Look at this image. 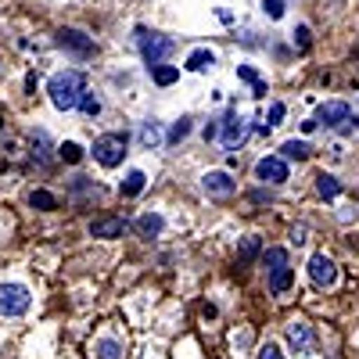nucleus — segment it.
I'll list each match as a JSON object with an SVG mask.
<instances>
[{
	"mask_svg": "<svg viewBox=\"0 0 359 359\" xmlns=\"http://www.w3.org/2000/svg\"><path fill=\"white\" fill-rule=\"evenodd\" d=\"M208 65H212V50H194V54L187 57V69H191V72H205Z\"/></svg>",
	"mask_w": 359,
	"mask_h": 359,
	"instance_id": "23",
	"label": "nucleus"
},
{
	"mask_svg": "<svg viewBox=\"0 0 359 359\" xmlns=\"http://www.w3.org/2000/svg\"><path fill=\"white\" fill-rule=\"evenodd\" d=\"M187 133H191V118H180V123L169 130V140H172V144H180V140H184Z\"/></svg>",
	"mask_w": 359,
	"mask_h": 359,
	"instance_id": "28",
	"label": "nucleus"
},
{
	"mask_svg": "<svg viewBox=\"0 0 359 359\" xmlns=\"http://www.w3.org/2000/svg\"><path fill=\"white\" fill-rule=\"evenodd\" d=\"M284 158H294V162H306L309 158V144L306 140H284Z\"/></svg>",
	"mask_w": 359,
	"mask_h": 359,
	"instance_id": "18",
	"label": "nucleus"
},
{
	"mask_svg": "<svg viewBox=\"0 0 359 359\" xmlns=\"http://www.w3.org/2000/svg\"><path fill=\"white\" fill-rule=\"evenodd\" d=\"M294 43H298V50H309V43H313L309 40V25H298L294 29Z\"/></svg>",
	"mask_w": 359,
	"mask_h": 359,
	"instance_id": "29",
	"label": "nucleus"
},
{
	"mask_svg": "<svg viewBox=\"0 0 359 359\" xmlns=\"http://www.w3.org/2000/svg\"><path fill=\"white\" fill-rule=\"evenodd\" d=\"M94 359H123V345H118L115 338H97Z\"/></svg>",
	"mask_w": 359,
	"mask_h": 359,
	"instance_id": "16",
	"label": "nucleus"
},
{
	"mask_svg": "<svg viewBox=\"0 0 359 359\" xmlns=\"http://www.w3.org/2000/svg\"><path fill=\"white\" fill-rule=\"evenodd\" d=\"M287 345L294 348V352H302V355H309L313 352V345H316V334H313V327L309 323H302V320H294V323H287Z\"/></svg>",
	"mask_w": 359,
	"mask_h": 359,
	"instance_id": "6",
	"label": "nucleus"
},
{
	"mask_svg": "<svg viewBox=\"0 0 359 359\" xmlns=\"http://www.w3.org/2000/svg\"><path fill=\"white\" fill-rule=\"evenodd\" d=\"M352 123H355V126H359V118H352Z\"/></svg>",
	"mask_w": 359,
	"mask_h": 359,
	"instance_id": "35",
	"label": "nucleus"
},
{
	"mask_svg": "<svg viewBox=\"0 0 359 359\" xmlns=\"http://www.w3.org/2000/svg\"><path fill=\"white\" fill-rule=\"evenodd\" d=\"M255 255H259V237H255V233H248L245 241H241V248H237V262H241V266H248Z\"/></svg>",
	"mask_w": 359,
	"mask_h": 359,
	"instance_id": "19",
	"label": "nucleus"
},
{
	"mask_svg": "<svg viewBox=\"0 0 359 359\" xmlns=\"http://www.w3.org/2000/svg\"><path fill=\"white\" fill-rule=\"evenodd\" d=\"M126 144H130L126 133H101V137L94 140V158H97L104 169L123 165V158H126Z\"/></svg>",
	"mask_w": 359,
	"mask_h": 359,
	"instance_id": "2",
	"label": "nucleus"
},
{
	"mask_svg": "<svg viewBox=\"0 0 359 359\" xmlns=\"http://www.w3.org/2000/svg\"><path fill=\"white\" fill-rule=\"evenodd\" d=\"M57 155H62V162L76 165V162H83V147H79L76 140H65L62 147H57Z\"/></svg>",
	"mask_w": 359,
	"mask_h": 359,
	"instance_id": "22",
	"label": "nucleus"
},
{
	"mask_svg": "<svg viewBox=\"0 0 359 359\" xmlns=\"http://www.w3.org/2000/svg\"><path fill=\"white\" fill-rule=\"evenodd\" d=\"M151 79H155L158 86H169V83L180 79V69H176V65H158V69L151 72Z\"/></svg>",
	"mask_w": 359,
	"mask_h": 359,
	"instance_id": "24",
	"label": "nucleus"
},
{
	"mask_svg": "<svg viewBox=\"0 0 359 359\" xmlns=\"http://www.w3.org/2000/svg\"><path fill=\"white\" fill-rule=\"evenodd\" d=\"M29 205L40 208V212H50V208H57V198L50 191H33V194H29Z\"/></svg>",
	"mask_w": 359,
	"mask_h": 359,
	"instance_id": "20",
	"label": "nucleus"
},
{
	"mask_svg": "<svg viewBox=\"0 0 359 359\" xmlns=\"http://www.w3.org/2000/svg\"><path fill=\"white\" fill-rule=\"evenodd\" d=\"M237 76H241L245 83H252V86H255V94H259V97L266 94V83L259 79V72H255V69H248V65H237Z\"/></svg>",
	"mask_w": 359,
	"mask_h": 359,
	"instance_id": "25",
	"label": "nucleus"
},
{
	"mask_svg": "<svg viewBox=\"0 0 359 359\" xmlns=\"http://www.w3.org/2000/svg\"><path fill=\"white\" fill-rule=\"evenodd\" d=\"M47 94H50V104L57 111H72V108H79V101L86 94V79H83V72L65 69V72L47 79Z\"/></svg>",
	"mask_w": 359,
	"mask_h": 359,
	"instance_id": "1",
	"label": "nucleus"
},
{
	"mask_svg": "<svg viewBox=\"0 0 359 359\" xmlns=\"http://www.w3.org/2000/svg\"><path fill=\"white\" fill-rule=\"evenodd\" d=\"M176 50V43L169 40V36H155V33H144L140 29V54H144V65L147 69H158V65H165V57Z\"/></svg>",
	"mask_w": 359,
	"mask_h": 359,
	"instance_id": "3",
	"label": "nucleus"
},
{
	"mask_svg": "<svg viewBox=\"0 0 359 359\" xmlns=\"http://www.w3.org/2000/svg\"><path fill=\"white\" fill-rule=\"evenodd\" d=\"M57 47L72 50L76 57H90V54H94V40H90L86 33H79V29H57Z\"/></svg>",
	"mask_w": 359,
	"mask_h": 359,
	"instance_id": "5",
	"label": "nucleus"
},
{
	"mask_svg": "<svg viewBox=\"0 0 359 359\" xmlns=\"http://www.w3.org/2000/svg\"><path fill=\"white\" fill-rule=\"evenodd\" d=\"M219 137H223V147H230V151H233V147H241L248 140V123H245V118H237V115H226Z\"/></svg>",
	"mask_w": 359,
	"mask_h": 359,
	"instance_id": "11",
	"label": "nucleus"
},
{
	"mask_svg": "<svg viewBox=\"0 0 359 359\" xmlns=\"http://www.w3.org/2000/svg\"><path fill=\"white\" fill-rule=\"evenodd\" d=\"M29 302H33V294H29L25 284H0V316H22L29 309Z\"/></svg>",
	"mask_w": 359,
	"mask_h": 359,
	"instance_id": "4",
	"label": "nucleus"
},
{
	"mask_svg": "<svg viewBox=\"0 0 359 359\" xmlns=\"http://www.w3.org/2000/svg\"><path fill=\"white\" fill-rule=\"evenodd\" d=\"M262 8L269 18H284V0H262Z\"/></svg>",
	"mask_w": 359,
	"mask_h": 359,
	"instance_id": "30",
	"label": "nucleus"
},
{
	"mask_svg": "<svg viewBox=\"0 0 359 359\" xmlns=\"http://www.w3.org/2000/svg\"><path fill=\"white\" fill-rule=\"evenodd\" d=\"M280 118H284V104H280V101H277V104H269V123H266V126H277Z\"/></svg>",
	"mask_w": 359,
	"mask_h": 359,
	"instance_id": "32",
	"label": "nucleus"
},
{
	"mask_svg": "<svg viewBox=\"0 0 359 359\" xmlns=\"http://www.w3.org/2000/svg\"><path fill=\"white\" fill-rule=\"evenodd\" d=\"M144 184H147V176L140 169H133V172H126L123 184H118V194H123V198H137L144 191Z\"/></svg>",
	"mask_w": 359,
	"mask_h": 359,
	"instance_id": "14",
	"label": "nucleus"
},
{
	"mask_svg": "<svg viewBox=\"0 0 359 359\" xmlns=\"http://www.w3.org/2000/svg\"><path fill=\"white\" fill-rule=\"evenodd\" d=\"M33 158L47 165V133H33Z\"/></svg>",
	"mask_w": 359,
	"mask_h": 359,
	"instance_id": "27",
	"label": "nucleus"
},
{
	"mask_svg": "<svg viewBox=\"0 0 359 359\" xmlns=\"http://www.w3.org/2000/svg\"><path fill=\"white\" fill-rule=\"evenodd\" d=\"M255 172H259V180H266V184H284L287 180V162L277 158V155H269V158H262L255 165Z\"/></svg>",
	"mask_w": 359,
	"mask_h": 359,
	"instance_id": "12",
	"label": "nucleus"
},
{
	"mask_svg": "<svg viewBox=\"0 0 359 359\" xmlns=\"http://www.w3.org/2000/svg\"><path fill=\"white\" fill-rule=\"evenodd\" d=\"M348 115H352V108H348L345 101H327V104H320V111H316V126L334 130V126L348 123Z\"/></svg>",
	"mask_w": 359,
	"mask_h": 359,
	"instance_id": "7",
	"label": "nucleus"
},
{
	"mask_svg": "<svg viewBox=\"0 0 359 359\" xmlns=\"http://www.w3.org/2000/svg\"><path fill=\"white\" fill-rule=\"evenodd\" d=\"M316 191H320V198H327V201H334L338 194H341V184L334 176H327V172H320L316 176Z\"/></svg>",
	"mask_w": 359,
	"mask_h": 359,
	"instance_id": "17",
	"label": "nucleus"
},
{
	"mask_svg": "<svg viewBox=\"0 0 359 359\" xmlns=\"http://www.w3.org/2000/svg\"><path fill=\"white\" fill-rule=\"evenodd\" d=\"M291 237H294V245H306V226H294Z\"/></svg>",
	"mask_w": 359,
	"mask_h": 359,
	"instance_id": "34",
	"label": "nucleus"
},
{
	"mask_svg": "<svg viewBox=\"0 0 359 359\" xmlns=\"http://www.w3.org/2000/svg\"><path fill=\"white\" fill-rule=\"evenodd\" d=\"M309 280H313L316 287H331V284L338 280V266L327 259V255H313V259H309Z\"/></svg>",
	"mask_w": 359,
	"mask_h": 359,
	"instance_id": "8",
	"label": "nucleus"
},
{
	"mask_svg": "<svg viewBox=\"0 0 359 359\" xmlns=\"http://www.w3.org/2000/svg\"><path fill=\"white\" fill-rule=\"evenodd\" d=\"M133 226H137V233H140V237H155V233H162L165 219H162L158 212H144V216H140Z\"/></svg>",
	"mask_w": 359,
	"mask_h": 359,
	"instance_id": "13",
	"label": "nucleus"
},
{
	"mask_svg": "<svg viewBox=\"0 0 359 359\" xmlns=\"http://www.w3.org/2000/svg\"><path fill=\"white\" fill-rule=\"evenodd\" d=\"M201 187H205V194H212V198H230L237 191V180L230 172H205Z\"/></svg>",
	"mask_w": 359,
	"mask_h": 359,
	"instance_id": "10",
	"label": "nucleus"
},
{
	"mask_svg": "<svg viewBox=\"0 0 359 359\" xmlns=\"http://www.w3.org/2000/svg\"><path fill=\"white\" fill-rule=\"evenodd\" d=\"M158 140H162L158 123H144V130H140V144H144V147H155Z\"/></svg>",
	"mask_w": 359,
	"mask_h": 359,
	"instance_id": "26",
	"label": "nucleus"
},
{
	"mask_svg": "<svg viewBox=\"0 0 359 359\" xmlns=\"http://www.w3.org/2000/svg\"><path fill=\"white\" fill-rule=\"evenodd\" d=\"M79 108H83L86 115H97V111H101V101H97L94 94H83V101H79Z\"/></svg>",
	"mask_w": 359,
	"mask_h": 359,
	"instance_id": "31",
	"label": "nucleus"
},
{
	"mask_svg": "<svg viewBox=\"0 0 359 359\" xmlns=\"http://www.w3.org/2000/svg\"><path fill=\"white\" fill-rule=\"evenodd\" d=\"M123 230H126L123 216H97V219H90V237H101V241L123 237Z\"/></svg>",
	"mask_w": 359,
	"mask_h": 359,
	"instance_id": "9",
	"label": "nucleus"
},
{
	"mask_svg": "<svg viewBox=\"0 0 359 359\" xmlns=\"http://www.w3.org/2000/svg\"><path fill=\"white\" fill-rule=\"evenodd\" d=\"M291 287H294V269L291 266L277 269V273H269V291H273V294H284Z\"/></svg>",
	"mask_w": 359,
	"mask_h": 359,
	"instance_id": "15",
	"label": "nucleus"
},
{
	"mask_svg": "<svg viewBox=\"0 0 359 359\" xmlns=\"http://www.w3.org/2000/svg\"><path fill=\"white\" fill-rule=\"evenodd\" d=\"M259 359H284V352H280L277 345H262V348H259Z\"/></svg>",
	"mask_w": 359,
	"mask_h": 359,
	"instance_id": "33",
	"label": "nucleus"
},
{
	"mask_svg": "<svg viewBox=\"0 0 359 359\" xmlns=\"http://www.w3.org/2000/svg\"><path fill=\"white\" fill-rule=\"evenodd\" d=\"M262 262H266L269 273H277V269H284V266H287V252H284V248H269V252L262 255Z\"/></svg>",
	"mask_w": 359,
	"mask_h": 359,
	"instance_id": "21",
	"label": "nucleus"
}]
</instances>
